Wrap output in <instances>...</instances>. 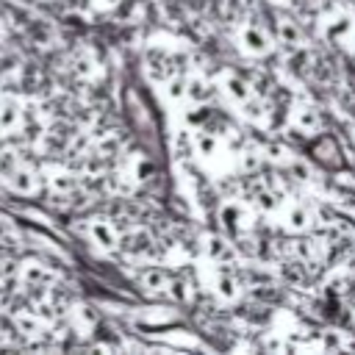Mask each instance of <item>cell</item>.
<instances>
[{
    "label": "cell",
    "mask_w": 355,
    "mask_h": 355,
    "mask_svg": "<svg viewBox=\"0 0 355 355\" xmlns=\"http://www.w3.org/2000/svg\"><path fill=\"white\" fill-rule=\"evenodd\" d=\"M183 119H186V125H189V128H205V125L214 119L211 103H194V108H191V111H186V114H183Z\"/></svg>",
    "instance_id": "cell-24"
},
{
    "label": "cell",
    "mask_w": 355,
    "mask_h": 355,
    "mask_svg": "<svg viewBox=\"0 0 355 355\" xmlns=\"http://www.w3.org/2000/svg\"><path fill=\"white\" fill-rule=\"evenodd\" d=\"M86 236L92 239V244H97L103 252H114L119 244V230L114 227L111 216H94L86 222Z\"/></svg>",
    "instance_id": "cell-6"
},
{
    "label": "cell",
    "mask_w": 355,
    "mask_h": 355,
    "mask_svg": "<svg viewBox=\"0 0 355 355\" xmlns=\"http://www.w3.org/2000/svg\"><path fill=\"white\" fill-rule=\"evenodd\" d=\"M3 178H6L8 191H14V194H19V197H31V194H36V189H39V175H36L33 169L22 166V164L14 166L11 172H6Z\"/></svg>",
    "instance_id": "cell-11"
},
{
    "label": "cell",
    "mask_w": 355,
    "mask_h": 355,
    "mask_svg": "<svg viewBox=\"0 0 355 355\" xmlns=\"http://www.w3.org/2000/svg\"><path fill=\"white\" fill-rule=\"evenodd\" d=\"M352 33H355V17L349 11L333 8L322 22V36L333 44H347L352 39Z\"/></svg>",
    "instance_id": "cell-5"
},
{
    "label": "cell",
    "mask_w": 355,
    "mask_h": 355,
    "mask_svg": "<svg viewBox=\"0 0 355 355\" xmlns=\"http://www.w3.org/2000/svg\"><path fill=\"white\" fill-rule=\"evenodd\" d=\"M11 324L17 327V333H22V336H39V319L33 316V313H14V319H11Z\"/></svg>",
    "instance_id": "cell-27"
},
{
    "label": "cell",
    "mask_w": 355,
    "mask_h": 355,
    "mask_svg": "<svg viewBox=\"0 0 355 355\" xmlns=\"http://www.w3.org/2000/svg\"><path fill=\"white\" fill-rule=\"evenodd\" d=\"M219 94V83L211 80L205 72H197L191 78H186V100L194 103H214Z\"/></svg>",
    "instance_id": "cell-10"
},
{
    "label": "cell",
    "mask_w": 355,
    "mask_h": 355,
    "mask_svg": "<svg viewBox=\"0 0 355 355\" xmlns=\"http://www.w3.org/2000/svg\"><path fill=\"white\" fill-rule=\"evenodd\" d=\"M78 316H80V322H83L86 327H94V324L100 322V313H97L92 305H80V308H78Z\"/></svg>",
    "instance_id": "cell-31"
},
{
    "label": "cell",
    "mask_w": 355,
    "mask_h": 355,
    "mask_svg": "<svg viewBox=\"0 0 355 355\" xmlns=\"http://www.w3.org/2000/svg\"><path fill=\"white\" fill-rule=\"evenodd\" d=\"M258 349H266V352H288V349H294V347L288 344V338H286L283 333H266V336L261 338Z\"/></svg>",
    "instance_id": "cell-28"
},
{
    "label": "cell",
    "mask_w": 355,
    "mask_h": 355,
    "mask_svg": "<svg viewBox=\"0 0 355 355\" xmlns=\"http://www.w3.org/2000/svg\"><path fill=\"white\" fill-rule=\"evenodd\" d=\"M19 122H22V108H19V103L3 100V103H0V130H6V133L19 130Z\"/></svg>",
    "instance_id": "cell-22"
},
{
    "label": "cell",
    "mask_w": 355,
    "mask_h": 355,
    "mask_svg": "<svg viewBox=\"0 0 355 355\" xmlns=\"http://www.w3.org/2000/svg\"><path fill=\"white\" fill-rule=\"evenodd\" d=\"M241 283H239V277H236V272L233 269H216V275H214V280H211V294L219 300V302H239L241 300Z\"/></svg>",
    "instance_id": "cell-9"
},
{
    "label": "cell",
    "mask_w": 355,
    "mask_h": 355,
    "mask_svg": "<svg viewBox=\"0 0 355 355\" xmlns=\"http://www.w3.org/2000/svg\"><path fill=\"white\" fill-rule=\"evenodd\" d=\"M219 89H222V94L230 100V103H244L247 97H252V89H250V80L244 78V75H239V72H225L222 75V80H219Z\"/></svg>",
    "instance_id": "cell-17"
},
{
    "label": "cell",
    "mask_w": 355,
    "mask_h": 355,
    "mask_svg": "<svg viewBox=\"0 0 355 355\" xmlns=\"http://www.w3.org/2000/svg\"><path fill=\"white\" fill-rule=\"evenodd\" d=\"M14 166H19V158H17V153H14L11 147H0V175L11 172Z\"/></svg>",
    "instance_id": "cell-30"
},
{
    "label": "cell",
    "mask_w": 355,
    "mask_h": 355,
    "mask_svg": "<svg viewBox=\"0 0 355 355\" xmlns=\"http://www.w3.org/2000/svg\"><path fill=\"white\" fill-rule=\"evenodd\" d=\"M200 252L216 263V266H236L239 263V255H236V247L230 241V236H225L222 230L219 233H205L202 236V244H200Z\"/></svg>",
    "instance_id": "cell-3"
},
{
    "label": "cell",
    "mask_w": 355,
    "mask_h": 355,
    "mask_svg": "<svg viewBox=\"0 0 355 355\" xmlns=\"http://www.w3.org/2000/svg\"><path fill=\"white\" fill-rule=\"evenodd\" d=\"M50 186L55 194H72L75 189H80V175L78 172H58L50 178Z\"/></svg>",
    "instance_id": "cell-25"
},
{
    "label": "cell",
    "mask_w": 355,
    "mask_h": 355,
    "mask_svg": "<svg viewBox=\"0 0 355 355\" xmlns=\"http://www.w3.org/2000/svg\"><path fill=\"white\" fill-rule=\"evenodd\" d=\"M139 286L147 291V294H153V297H164V286H166V280L172 277V272L169 269H164L161 263H144L141 269H139Z\"/></svg>",
    "instance_id": "cell-12"
},
{
    "label": "cell",
    "mask_w": 355,
    "mask_h": 355,
    "mask_svg": "<svg viewBox=\"0 0 355 355\" xmlns=\"http://www.w3.org/2000/svg\"><path fill=\"white\" fill-rule=\"evenodd\" d=\"M316 347L322 352H344V330L336 324H327L316 333Z\"/></svg>",
    "instance_id": "cell-21"
},
{
    "label": "cell",
    "mask_w": 355,
    "mask_h": 355,
    "mask_svg": "<svg viewBox=\"0 0 355 355\" xmlns=\"http://www.w3.org/2000/svg\"><path fill=\"white\" fill-rule=\"evenodd\" d=\"M258 153L263 155V161L266 164H275V166H283L294 153H291V147L283 141V139H261L258 144Z\"/></svg>",
    "instance_id": "cell-18"
},
{
    "label": "cell",
    "mask_w": 355,
    "mask_h": 355,
    "mask_svg": "<svg viewBox=\"0 0 355 355\" xmlns=\"http://www.w3.org/2000/svg\"><path fill=\"white\" fill-rule=\"evenodd\" d=\"M283 227L288 233H308L313 227V211L305 202H291L283 211Z\"/></svg>",
    "instance_id": "cell-13"
},
{
    "label": "cell",
    "mask_w": 355,
    "mask_h": 355,
    "mask_svg": "<svg viewBox=\"0 0 355 355\" xmlns=\"http://www.w3.org/2000/svg\"><path fill=\"white\" fill-rule=\"evenodd\" d=\"M291 125H294L300 133H305V136L311 139L313 133L324 130L322 108H319L316 103H300V105H294V108H291Z\"/></svg>",
    "instance_id": "cell-8"
},
{
    "label": "cell",
    "mask_w": 355,
    "mask_h": 355,
    "mask_svg": "<svg viewBox=\"0 0 355 355\" xmlns=\"http://www.w3.org/2000/svg\"><path fill=\"white\" fill-rule=\"evenodd\" d=\"M352 327H355V308H352Z\"/></svg>",
    "instance_id": "cell-32"
},
{
    "label": "cell",
    "mask_w": 355,
    "mask_h": 355,
    "mask_svg": "<svg viewBox=\"0 0 355 355\" xmlns=\"http://www.w3.org/2000/svg\"><path fill=\"white\" fill-rule=\"evenodd\" d=\"M275 42H277L283 50L305 47V31H302L300 19L291 17V14H280V17H275Z\"/></svg>",
    "instance_id": "cell-7"
},
{
    "label": "cell",
    "mask_w": 355,
    "mask_h": 355,
    "mask_svg": "<svg viewBox=\"0 0 355 355\" xmlns=\"http://www.w3.org/2000/svg\"><path fill=\"white\" fill-rule=\"evenodd\" d=\"M172 208H175L183 219H191V216H194V211H197L194 200H191V197H186V194H175V197H172Z\"/></svg>",
    "instance_id": "cell-29"
},
{
    "label": "cell",
    "mask_w": 355,
    "mask_h": 355,
    "mask_svg": "<svg viewBox=\"0 0 355 355\" xmlns=\"http://www.w3.org/2000/svg\"><path fill=\"white\" fill-rule=\"evenodd\" d=\"M247 202H250L252 208H258L261 214H272V211H277V208L283 205V194L275 191V189H269V186H261L255 194H250Z\"/></svg>",
    "instance_id": "cell-20"
},
{
    "label": "cell",
    "mask_w": 355,
    "mask_h": 355,
    "mask_svg": "<svg viewBox=\"0 0 355 355\" xmlns=\"http://www.w3.org/2000/svg\"><path fill=\"white\" fill-rule=\"evenodd\" d=\"M214 214H216V219H219V230H222L225 236H230V239H233L236 233L250 230V225L255 222V219H252V211H250V202H241L239 197L222 200Z\"/></svg>",
    "instance_id": "cell-1"
},
{
    "label": "cell",
    "mask_w": 355,
    "mask_h": 355,
    "mask_svg": "<svg viewBox=\"0 0 355 355\" xmlns=\"http://www.w3.org/2000/svg\"><path fill=\"white\" fill-rule=\"evenodd\" d=\"M219 147H222V141H219V136L214 130H208V128L194 130V158L211 161V158L219 155Z\"/></svg>",
    "instance_id": "cell-19"
},
{
    "label": "cell",
    "mask_w": 355,
    "mask_h": 355,
    "mask_svg": "<svg viewBox=\"0 0 355 355\" xmlns=\"http://www.w3.org/2000/svg\"><path fill=\"white\" fill-rule=\"evenodd\" d=\"M58 275L53 272V266H44V263H36V261H28L22 266V283L28 288H50L55 286Z\"/></svg>",
    "instance_id": "cell-16"
},
{
    "label": "cell",
    "mask_w": 355,
    "mask_h": 355,
    "mask_svg": "<svg viewBox=\"0 0 355 355\" xmlns=\"http://www.w3.org/2000/svg\"><path fill=\"white\" fill-rule=\"evenodd\" d=\"M269 111H272V105H269V100L266 97H247L244 103H239V114H241V119L244 122H250V125H255V128H263L266 122H269Z\"/></svg>",
    "instance_id": "cell-15"
},
{
    "label": "cell",
    "mask_w": 355,
    "mask_h": 355,
    "mask_svg": "<svg viewBox=\"0 0 355 355\" xmlns=\"http://www.w3.org/2000/svg\"><path fill=\"white\" fill-rule=\"evenodd\" d=\"M308 147H311V153H313V161H319V164H324V166L338 169V166L344 164V150H341L338 139L330 136V133H322V130L313 133V136L308 139Z\"/></svg>",
    "instance_id": "cell-4"
},
{
    "label": "cell",
    "mask_w": 355,
    "mask_h": 355,
    "mask_svg": "<svg viewBox=\"0 0 355 355\" xmlns=\"http://www.w3.org/2000/svg\"><path fill=\"white\" fill-rule=\"evenodd\" d=\"M280 169L286 172V178H288L294 186H313L316 178H319L316 169H313V164L305 161V158H300V155H291Z\"/></svg>",
    "instance_id": "cell-14"
},
{
    "label": "cell",
    "mask_w": 355,
    "mask_h": 355,
    "mask_svg": "<svg viewBox=\"0 0 355 355\" xmlns=\"http://www.w3.org/2000/svg\"><path fill=\"white\" fill-rule=\"evenodd\" d=\"M164 92H166V100L169 103H183L186 100V78L180 75V72H175V75H169L166 80H164Z\"/></svg>",
    "instance_id": "cell-26"
},
{
    "label": "cell",
    "mask_w": 355,
    "mask_h": 355,
    "mask_svg": "<svg viewBox=\"0 0 355 355\" xmlns=\"http://www.w3.org/2000/svg\"><path fill=\"white\" fill-rule=\"evenodd\" d=\"M236 158H239V175H250L263 166V155L258 153V147H244L241 153H236Z\"/></svg>",
    "instance_id": "cell-23"
},
{
    "label": "cell",
    "mask_w": 355,
    "mask_h": 355,
    "mask_svg": "<svg viewBox=\"0 0 355 355\" xmlns=\"http://www.w3.org/2000/svg\"><path fill=\"white\" fill-rule=\"evenodd\" d=\"M236 44L241 53L252 55V58H263L275 53V39L269 31H263L258 22H244L236 33Z\"/></svg>",
    "instance_id": "cell-2"
}]
</instances>
